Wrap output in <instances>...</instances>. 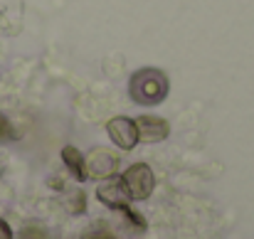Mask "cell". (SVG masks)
<instances>
[{
  "label": "cell",
  "instance_id": "8fae6325",
  "mask_svg": "<svg viewBox=\"0 0 254 239\" xmlns=\"http://www.w3.org/2000/svg\"><path fill=\"white\" fill-rule=\"evenodd\" d=\"M96 239H114V237H106V235H101V237H96Z\"/></svg>",
  "mask_w": 254,
  "mask_h": 239
},
{
  "label": "cell",
  "instance_id": "30bf717a",
  "mask_svg": "<svg viewBox=\"0 0 254 239\" xmlns=\"http://www.w3.org/2000/svg\"><path fill=\"white\" fill-rule=\"evenodd\" d=\"M0 239H12V230L5 220H0Z\"/></svg>",
  "mask_w": 254,
  "mask_h": 239
},
{
  "label": "cell",
  "instance_id": "7a4b0ae2",
  "mask_svg": "<svg viewBox=\"0 0 254 239\" xmlns=\"http://www.w3.org/2000/svg\"><path fill=\"white\" fill-rule=\"evenodd\" d=\"M96 197H99V200H101L106 207L124 212V215H126V220H128L131 225H136V227H141V230L146 227L143 217L128 207V200H131V197H128V192H126V185H124V180H121V178H116V175H111V178H104V182L96 187Z\"/></svg>",
  "mask_w": 254,
  "mask_h": 239
},
{
  "label": "cell",
  "instance_id": "ba28073f",
  "mask_svg": "<svg viewBox=\"0 0 254 239\" xmlns=\"http://www.w3.org/2000/svg\"><path fill=\"white\" fill-rule=\"evenodd\" d=\"M10 141H15V128L7 121V116L0 114V143H10Z\"/></svg>",
  "mask_w": 254,
  "mask_h": 239
},
{
  "label": "cell",
  "instance_id": "3957f363",
  "mask_svg": "<svg viewBox=\"0 0 254 239\" xmlns=\"http://www.w3.org/2000/svg\"><path fill=\"white\" fill-rule=\"evenodd\" d=\"M124 185H126V192L131 200H146L153 187H156V178H153V170L146 165V163H133L124 175H121Z\"/></svg>",
  "mask_w": 254,
  "mask_h": 239
},
{
  "label": "cell",
  "instance_id": "8992f818",
  "mask_svg": "<svg viewBox=\"0 0 254 239\" xmlns=\"http://www.w3.org/2000/svg\"><path fill=\"white\" fill-rule=\"evenodd\" d=\"M136 128H138V138L148 141V143H158L170 133V126L166 119L158 116H141L136 119Z\"/></svg>",
  "mask_w": 254,
  "mask_h": 239
},
{
  "label": "cell",
  "instance_id": "6da1fadb",
  "mask_svg": "<svg viewBox=\"0 0 254 239\" xmlns=\"http://www.w3.org/2000/svg\"><path fill=\"white\" fill-rule=\"evenodd\" d=\"M128 94L138 104H161L168 96V77L161 69H153V67L138 69L131 77Z\"/></svg>",
  "mask_w": 254,
  "mask_h": 239
},
{
  "label": "cell",
  "instance_id": "5b68a950",
  "mask_svg": "<svg viewBox=\"0 0 254 239\" xmlns=\"http://www.w3.org/2000/svg\"><path fill=\"white\" fill-rule=\"evenodd\" d=\"M106 131L111 136V141L124 148V151H131L136 143H138V128H136V121H131L128 116H114L109 123H106Z\"/></svg>",
  "mask_w": 254,
  "mask_h": 239
},
{
  "label": "cell",
  "instance_id": "9c48e42d",
  "mask_svg": "<svg viewBox=\"0 0 254 239\" xmlns=\"http://www.w3.org/2000/svg\"><path fill=\"white\" fill-rule=\"evenodd\" d=\"M17 239H42V232H40V230H35V227H27V230H22V232H20V237Z\"/></svg>",
  "mask_w": 254,
  "mask_h": 239
},
{
  "label": "cell",
  "instance_id": "277c9868",
  "mask_svg": "<svg viewBox=\"0 0 254 239\" xmlns=\"http://www.w3.org/2000/svg\"><path fill=\"white\" fill-rule=\"evenodd\" d=\"M84 168H86V178H96V180L111 178L119 170V156L111 153L109 148H94L84 158Z\"/></svg>",
  "mask_w": 254,
  "mask_h": 239
},
{
  "label": "cell",
  "instance_id": "52a82bcc",
  "mask_svg": "<svg viewBox=\"0 0 254 239\" xmlns=\"http://www.w3.org/2000/svg\"><path fill=\"white\" fill-rule=\"evenodd\" d=\"M62 160L67 165V170L74 175V180H86V168H84V156L74 148V146H64L62 148Z\"/></svg>",
  "mask_w": 254,
  "mask_h": 239
}]
</instances>
